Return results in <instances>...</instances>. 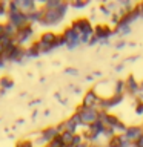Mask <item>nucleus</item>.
Wrapping results in <instances>:
<instances>
[{
    "instance_id": "obj_1",
    "label": "nucleus",
    "mask_w": 143,
    "mask_h": 147,
    "mask_svg": "<svg viewBox=\"0 0 143 147\" xmlns=\"http://www.w3.org/2000/svg\"><path fill=\"white\" fill-rule=\"evenodd\" d=\"M99 112H100L99 109H88V107H83V106L77 107V110H76V113L80 118L82 126H85V127H89L91 124L99 121Z\"/></svg>"
},
{
    "instance_id": "obj_2",
    "label": "nucleus",
    "mask_w": 143,
    "mask_h": 147,
    "mask_svg": "<svg viewBox=\"0 0 143 147\" xmlns=\"http://www.w3.org/2000/svg\"><path fill=\"white\" fill-rule=\"evenodd\" d=\"M62 37L65 38V43H66V46L68 48H76V46H78L82 43V40H80V34L74 29L72 26H69V28H66V29L63 31V34H62Z\"/></svg>"
},
{
    "instance_id": "obj_3",
    "label": "nucleus",
    "mask_w": 143,
    "mask_h": 147,
    "mask_svg": "<svg viewBox=\"0 0 143 147\" xmlns=\"http://www.w3.org/2000/svg\"><path fill=\"white\" fill-rule=\"evenodd\" d=\"M143 135V127L142 124H131V126H128L126 132L123 133L125 140L128 142H131V144H136L138 141V138Z\"/></svg>"
},
{
    "instance_id": "obj_4",
    "label": "nucleus",
    "mask_w": 143,
    "mask_h": 147,
    "mask_svg": "<svg viewBox=\"0 0 143 147\" xmlns=\"http://www.w3.org/2000/svg\"><path fill=\"white\" fill-rule=\"evenodd\" d=\"M100 96L97 95V92L94 89L88 90L85 96L82 100V106L83 107H88V109H99V104H100Z\"/></svg>"
},
{
    "instance_id": "obj_5",
    "label": "nucleus",
    "mask_w": 143,
    "mask_h": 147,
    "mask_svg": "<svg viewBox=\"0 0 143 147\" xmlns=\"http://www.w3.org/2000/svg\"><path fill=\"white\" fill-rule=\"evenodd\" d=\"M32 28H31V25H26L25 28H20V29L17 31V34H16V43L18 45V46H22L23 43H26L28 40L32 37Z\"/></svg>"
},
{
    "instance_id": "obj_6",
    "label": "nucleus",
    "mask_w": 143,
    "mask_h": 147,
    "mask_svg": "<svg viewBox=\"0 0 143 147\" xmlns=\"http://www.w3.org/2000/svg\"><path fill=\"white\" fill-rule=\"evenodd\" d=\"M114 29H111L108 25H97L94 26V35L97 40H106L109 37H112Z\"/></svg>"
},
{
    "instance_id": "obj_7",
    "label": "nucleus",
    "mask_w": 143,
    "mask_h": 147,
    "mask_svg": "<svg viewBox=\"0 0 143 147\" xmlns=\"http://www.w3.org/2000/svg\"><path fill=\"white\" fill-rule=\"evenodd\" d=\"M125 84H126V94L132 95V96H137L140 94V83L136 80L134 75H129L126 80H125Z\"/></svg>"
},
{
    "instance_id": "obj_8",
    "label": "nucleus",
    "mask_w": 143,
    "mask_h": 147,
    "mask_svg": "<svg viewBox=\"0 0 143 147\" xmlns=\"http://www.w3.org/2000/svg\"><path fill=\"white\" fill-rule=\"evenodd\" d=\"M74 138H76V133H71V132H62L60 133V140H62L65 147H72Z\"/></svg>"
},
{
    "instance_id": "obj_9",
    "label": "nucleus",
    "mask_w": 143,
    "mask_h": 147,
    "mask_svg": "<svg viewBox=\"0 0 143 147\" xmlns=\"http://www.w3.org/2000/svg\"><path fill=\"white\" fill-rule=\"evenodd\" d=\"M125 94H126L125 80H117L114 83V95H125Z\"/></svg>"
},
{
    "instance_id": "obj_10",
    "label": "nucleus",
    "mask_w": 143,
    "mask_h": 147,
    "mask_svg": "<svg viewBox=\"0 0 143 147\" xmlns=\"http://www.w3.org/2000/svg\"><path fill=\"white\" fill-rule=\"evenodd\" d=\"M136 115H138V117H143V103H138V101H136Z\"/></svg>"
},
{
    "instance_id": "obj_11",
    "label": "nucleus",
    "mask_w": 143,
    "mask_h": 147,
    "mask_svg": "<svg viewBox=\"0 0 143 147\" xmlns=\"http://www.w3.org/2000/svg\"><path fill=\"white\" fill-rule=\"evenodd\" d=\"M0 86H2V87H9V86H12V81L9 80L8 77H5V78L0 80Z\"/></svg>"
},
{
    "instance_id": "obj_12",
    "label": "nucleus",
    "mask_w": 143,
    "mask_h": 147,
    "mask_svg": "<svg viewBox=\"0 0 143 147\" xmlns=\"http://www.w3.org/2000/svg\"><path fill=\"white\" fill-rule=\"evenodd\" d=\"M17 147H34V146H32L29 141H22V142H18V144H17Z\"/></svg>"
},
{
    "instance_id": "obj_13",
    "label": "nucleus",
    "mask_w": 143,
    "mask_h": 147,
    "mask_svg": "<svg viewBox=\"0 0 143 147\" xmlns=\"http://www.w3.org/2000/svg\"><path fill=\"white\" fill-rule=\"evenodd\" d=\"M86 2H76V3H72V6H77V8H83V6H86Z\"/></svg>"
},
{
    "instance_id": "obj_14",
    "label": "nucleus",
    "mask_w": 143,
    "mask_h": 147,
    "mask_svg": "<svg viewBox=\"0 0 143 147\" xmlns=\"http://www.w3.org/2000/svg\"><path fill=\"white\" fill-rule=\"evenodd\" d=\"M136 147H143V135L138 138V141L136 142Z\"/></svg>"
},
{
    "instance_id": "obj_15",
    "label": "nucleus",
    "mask_w": 143,
    "mask_h": 147,
    "mask_svg": "<svg viewBox=\"0 0 143 147\" xmlns=\"http://www.w3.org/2000/svg\"><path fill=\"white\" fill-rule=\"evenodd\" d=\"M137 8H138V11H140V17H143V2H142V3H138V5H137Z\"/></svg>"
},
{
    "instance_id": "obj_16",
    "label": "nucleus",
    "mask_w": 143,
    "mask_h": 147,
    "mask_svg": "<svg viewBox=\"0 0 143 147\" xmlns=\"http://www.w3.org/2000/svg\"><path fill=\"white\" fill-rule=\"evenodd\" d=\"M5 34V25H0V37Z\"/></svg>"
}]
</instances>
